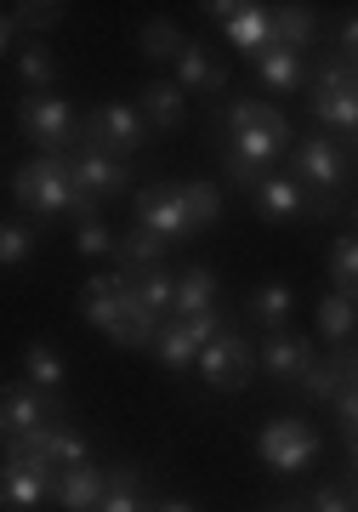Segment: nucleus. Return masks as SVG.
Masks as SVG:
<instances>
[{"label":"nucleus","mask_w":358,"mask_h":512,"mask_svg":"<svg viewBox=\"0 0 358 512\" xmlns=\"http://www.w3.org/2000/svg\"><path fill=\"white\" fill-rule=\"evenodd\" d=\"M148 348H154V359H160L165 370H188L199 359V342L188 336L182 319H160V330H154V342H148Z\"/></svg>","instance_id":"c85d7f7f"},{"label":"nucleus","mask_w":358,"mask_h":512,"mask_svg":"<svg viewBox=\"0 0 358 512\" xmlns=\"http://www.w3.org/2000/svg\"><path fill=\"white\" fill-rule=\"evenodd\" d=\"M319 359V348L307 342V336H296V330H262V348H256V365L268 370L273 382L296 387V376H302L307 365Z\"/></svg>","instance_id":"f8f14e48"},{"label":"nucleus","mask_w":358,"mask_h":512,"mask_svg":"<svg viewBox=\"0 0 358 512\" xmlns=\"http://www.w3.org/2000/svg\"><path fill=\"white\" fill-rule=\"evenodd\" d=\"M74 251L91 256V262H97V256H114V234L103 228V217H97V222H80V234H74Z\"/></svg>","instance_id":"58836bf2"},{"label":"nucleus","mask_w":358,"mask_h":512,"mask_svg":"<svg viewBox=\"0 0 358 512\" xmlns=\"http://www.w3.org/2000/svg\"><path fill=\"white\" fill-rule=\"evenodd\" d=\"M199 376H205V387H216V393H245L256 376V348L239 336V330H222V336H211L205 348H199Z\"/></svg>","instance_id":"423d86ee"},{"label":"nucleus","mask_w":358,"mask_h":512,"mask_svg":"<svg viewBox=\"0 0 358 512\" xmlns=\"http://www.w3.org/2000/svg\"><path fill=\"white\" fill-rule=\"evenodd\" d=\"M268 40L302 57L319 40V12L313 6H268Z\"/></svg>","instance_id":"a211bd4d"},{"label":"nucleus","mask_w":358,"mask_h":512,"mask_svg":"<svg viewBox=\"0 0 358 512\" xmlns=\"http://www.w3.org/2000/svg\"><path fill=\"white\" fill-rule=\"evenodd\" d=\"M256 330H290V313H296V291H290L285 279H273V285H256V296L245 302Z\"/></svg>","instance_id":"a878e982"},{"label":"nucleus","mask_w":358,"mask_h":512,"mask_svg":"<svg viewBox=\"0 0 358 512\" xmlns=\"http://www.w3.org/2000/svg\"><path fill=\"white\" fill-rule=\"evenodd\" d=\"M52 501V478L29 467H0V507L6 512H40Z\"/></svg>","instance_id":"4be33fe9"},{"label":"nucleus","mask_w":358,"mask_h":512,"mask_svg":"<svg viewBox=\"0 0 358 512\" xmlns=\"http://www.w3.org/2000/svg\"><path fill=\"white\" fill-rule=\"evenodd\" d=\"M256 456H262L268 473L296 478L319 461V433H313L302 416H273V421H262V433H256Z\"/></svg>","instance_id":"20e7f679"},{"label":"nucleus","mask_w":358,"mask_h":512,"mask_svg":"<svg viewBox=\"0 0 358 512\" xmlns=\"http://www.w3.org/2000/svg\"><path fill=\"white\" fill-rule=\"evenodd\" d=\"M353 325H358V313H353V296H319V308H313V330H319L324 342H336V348H347L353 342Z\"/></svg>","instance_id":"cd10ccee"},{"label":"nucleus","mask_w":358,"mask_h":512,"mask_svg":"<svg viewBox=\"0 0 358 512\" xmlns=\"http://www.w3.org/2000/svg\"><path fill=\"white\" fill-rule=\"evenodd\" d=\"M52 501L63 512H91L103 501V467L97 461H74V467L52 473Z\"/></svg>","instance_id":"dca6fc26"},{"label":"nucleus","mask_w":358,"mask_h":512,"mask_svg":"<svg viewBox=\"0 0 358 512\" xmlns=\"http://www.w3.org/2000/svg\"><path fill=\"white\" fill-rule=\"evenodd\" d=\"M63 416H69V399H63V393H46V387H29V382L0 387V439L52 427V421H63Z\"/></svg>","instance_id":"6e6552de"},{"label":"nucleus","mask_w":358,"mask_h":512,"mask_svg":"<svg viewBox=\"0 0 358 512\" xmlns=\"http://www.w3.org/2000/svg\"><path fill=\"white\" fill-rule=\"evenodd\" d=\"M126 285L143 296L148 313H160V319L171 313V268H165V262H160V268H148V274H137V279H126Z\"/></svg>","instance_id":"72a5a7b5"},{"label":"nucleus","mask_w":358,"mask_h":512,"mask_svg":"<svg viewBox=\"0 0 358 512\" xmlns=\"http://www.w3.org/2000/svg\"><path fill=\"white\" fill-rule=\"evenodd\" d=\"M177 200H182V217H188V234L211 228L222 217V188L216 183H177Z\"/></svg>","instance_id":"c756f323"},{"label":"nucleus","mask_w":358,"mask_h":512,"mask_svg":"<svg viewBox=\"0 0 358 512\" xmlns=\"http://www.w3.org/2000/svg\"><path fill=\"white\" fill-rule=\"evenodd\" d=\"M35 222H0V268H18L35 256Z\"/></svg>","instance_id":"f704fd0d"},{"label":"nucleus","mask_w":358,"mask_h":512,"mask_svg":"<svg viewBox=\"0 0 358 512\" xmlns=\"http://www.w3.org/2000/svg\"><path fill=\"white\" fill-rule=\"evenodd\" d=\"M302 507L307 512H358L353 507V490H347V478H341V484H319V490H307Z\"/></svg>","instance_id":"4c0bfd02"},{"label":"nucleus","mask_w":358,"mask_h":512,"mask_svg":"<svg viewBox=\"0 0 358 512\" xmlns=\"http://www.w3.org/2000/svg\"><path fill=\"white\" fill-rule=\"evenodd\" d=\"M228 40L239 46V52H262L268 46V6H256V0H233V12H228Z\"/></svg>","instance_id":"bb28decb"},{"label":"nucleus","mask_w":358,"mask_h":512,"mask_svg":"<svg viewBox=\"0 0 358 512\" xmlns=\"http://www.w3.org/2000/svg\"><path fill=\"white\" fill-rule=\"evenodd\" d=\"M205 308H216V274H211V268L194 262V268L171 274V313L188 319V313H205Z\"/></svg>","instance_id":"5701e85b"},{"label":"nucleus","mask_w":358,"mask_h":512,"mask_svg":"<svg viewBox=\"0 0 358 512\" xmlns=\"http://www.w3.org/2000/svg\"><path fill=\"white\" fill-rule=\"evenodd\" d=\"M137 103H143L137 114H143L148 131H182V126H188V97H182L171 80H148Z\"/></svg>","instance_id":"412c9836"},{"label":"nucleus","mask_w":358,"mask_h":512,"mask_svg":"<svg viewBox=\"0 0 358 512\" xmlns=\"http://www.w3.org/2000/svg\"><path fill=\"white\" fill-rule=\"evenodd\" d=\"M137 52H143V63H177L182 52V29L171 18H154L137 29Z\"/></svg>","instance_id":"2f4dec72"},{"label":"nucleus","mask_w":358,"mask_h":512,"mask_svg":"<svg viewBox=\"0 0 358 512\" xmlns=\"http://www.w3.org/2000/svg\"><path fill=\"white\" fill-rule=\"evenodd\" d=\"M165 245L160 234H148V228H131L126 239H114V262H120V279H137V274H148V268H160L165 262Z\"/></svg>","instance_id":"b1692460"},{"label":"nucleus","mask_w":358,"mask_h":512,"mask_svg":"<svg viewBox=\"0 0 358 512\" xmlns=\"http://www.w3.org/2000/svg\"><path fill=\"white\" fill-rule=\"evenodd\" d=\"M307 114L319 126H336V131H353L358 126V97H353V63H319L313 74V92H307Z\"/></svg>","instance_id":"9d476101"},{"label":"nucleus","mask_w":358,"mask_h":512,"mask_svg":"<svg viewBox=\"0 0 358 512\" xmlns=\"http://www.w3.org/2000/svg\"><path fill=\"white\" fill-rule=\"evenodd\" d=\"M91 512H154L148 473H143V467H131V461L108 467V473H103V501H97Z\"/></svg>","instance_id":"2eb2a0df"},{"label":"nucleus","mask_w":358,"mask_h":512,"mask_svg":"<svg viewBox=\"0 0 358 512\" xmlns=\"http://www.w3.org/2000/svg\"><path fill=\"white\" fill-rule=\"evenodd\" d=\"M222 126H228V160H245L256 171H273L279 154H290V143H296L290 114L262 97H233L222 109Z\"/></svg>","instance_id":"f257e3e1"},{"label":"nucleus","mask_w":358,"mask_h":512,"mask_svg":"<svg viewBox=\"0 0 358 512\" xmlns=\"http://www.w3.org/2000/svg\"><path fill=\"white\" fill-rule=\"evenodd\" d=\"M353 279H358V245H353V234H341L336 251H330V285L341 296H353Z\"/></svg>","instance_id":"c9c22d12"},{"label":"nucleus","mask_w":358,"mask_h":512,"mask_svg":"<svg viewBox=\"0 0 358 512\" xmlns=\"http://www.w3.org/2000/svg\"><path fill=\"white\" fill-rule=\"evenodd\" d=\"M18 126H23V137H29L40 154H69L74 137H80V120H74V109L57 92L23 97L18 103Z\"/></svg>","instance_id":"1a4fd4ad"},{"label":"nucleus","mask_w":358,"mask_h":512,"mask_svg":"<svg viewBox=\"0 0 358 512\" xmlns=\"http://www.w3.org/2000/svg\"><path fill=\"white\" fill-rule=\"evenodd\" d=\"M256 211L268 222H290V217H307V188H296L290 177H262L256 183Z\"/></svg>","instance_id":"393cba45"},{"label":"nucleus","mask_w":358,"mask_h":512,"mask_svg":"<svg viewBox=\"0 0 358 512\" xmlns=\"http://www.w3.org/2000/svg\"><path fill=\"white\" fill-rule=\"evenodd\" d=\"M143 137H148V126H143V114H137V103H103L80 126L74 143H86L91 154H108V160H126V154L143 148Z\"/></svg>","instance_id":"0eeeda50"},{"label":"nucleus","mask_w":358,"mask_h":512,"mask_svg":"<svg viewBox=\"0 0 358 512\" xmlns=\"http://www.w3.org/2000/svg\"><path fill=\"white\" fill-rule=\"evenodd\" d=\"M290 171H296L290 183L307 194H336L353 177V154L336 137H307V143H290Z\"/></svg>","instance_id":"39448f33"},{"label":"nucleus","mask_w":358,"mask_h":512,"mask_svg":"<svg viewBox=\"0 0 358 512\" xmlns=\"http://www.w3.org/2000/svg\"><path fill=\"white\" fill-rule=\"evenodd\" d=\"M347 382H353V348H341L336 359H313V365L296 376V387H302L307 404H330Z\"/></svg>","instance_id":"aec40b11"},{"label":"nucleus","mask_w":358,"mask_h":512,"mask_svg":"<svg viewBox=\"0 0 358 512\" xmlns=\"http://www.w3.org/2000/svg\"><path fill=\"white\" fill-rule=\"evenodd\" d=\"M0 444H6L0 467H29V473H46V478L74 467V461H91L80 427H69V421H52V427H35V433H18V439H0Z\"/></svg>","instance_id":"f03ea898"},{"label":"nucleus","mask_w":358,"mask_h":512,"mask_svg":"<svg viewBox=\"0 0 358 512\" xmlns=\"http://www.w3.org/2000/svg\"><path fill=\"white\" fill-rule=\"evenodd\" d=\"M131 217H137V228L160 234L165 245L188 239V217H182L177 183H154V188H143V194H137V205H131Z\"/></svg>","instance_id":"ddd939ff"},{"label":"nucleus","mask_w":358,"mask_h":512,"mask_svg":"<svg viewBox=\"0 0 358 512\" xmlns=\"http://www.w3.org/2000/svg\"><path fill=\"white\" fill-rule=\"evenodd\" d=\"M268 512H307L302 501H279V507H268Z\"/></svg>","instance_id":"c03bdc74"},{"label":"nucleus","mask_w":358,"mask_h":512,"mask_svg":"<svg viewBox=\"0 0 358 512\" xmlns=\"http://www.w3.org/2000/svg\"><path fill=\"white\" fill-rule=\"evenodd\" d=\"M12 194H18L23 211H35L40 222H52L69 211L74 183H69V154H35L29 165H18L12 177Z\"/></svg>","instance_id":"7ed1b4c3"},{"label":"nucleus","mask_w":358,"mask_h":512,"mask_svg":"<svg viewBox=\"0 0 358 512\" xmlns=\"http://www.w3.org/2000/svg\"><path fill=\"white\" fill-rule=\"evenodd\" d=\"M97 211H103V200H91V194H80V188H74V200H69V211H63V217H74V222H97Z\"/></svg>","instance_id":"ea45409f"},{"label":"nucleus","mask_w":358,"mask_h":512,"mask_svg":"<svg viewBox=\"0 0 358 512\" xmlns=\"http://www.w3.org/2000/svg\"><path fill=\"white\" fill-rule=\"evenodd\" d=\"M251 63H256V74H262V86L279 92V97H290V92L307 86V57L285 52V46H273V40L262 46V52H251Z\"/></svg>","instance_id":"6ab92c4d"},{"label":"nucleus","mask_w":358,"mask_h":512,"mask_svg":"<svg viewBox=\"0 0 358 512\" xmlns=\"http://www.w3.org/2000/svg\"><path fill=\"white\" fill-rule=\"evenodd\" d=\"M154 512H199V507H188V501H154Z\"/></svg>","instance_id":"37998d69"},{"label":"nucleus","mask_w":358,"mask_h":512,"mask_svg":"<svg viewBox=\"0 0 358 512\" xmlns=\"http://www.w3.org/2000/svg\"><path fill=\"white\" fill-rule=\"evenodd\" d=\"M23 382L57 393V387H63V353L46 348V342H29V348H23Z\"/></svg>","instance_id":"473e14b6"},{"label":"nucleus","mask_w":358,"mask_h":512,"mask_svg":"<svg viewBox=\"0 0 358 512\" xmlns=\"http://www.w3.org/2000/svg\"><path fill=\"white\" fill-rule=\"evenodd\" d=\"M182 97L188 92H228V69L216 63L199 40H182V52H177V80H171Z\"/></svg>","instance_id":"f3484780"},{"label":"nucleus","mask_w":358,"mask_h":512,"mask_svg":"<svg viewBox=\"0 0 358 512\" xmlns=\"http://www.w3.org/2000/svg\"><path fill=\"white\" fill-rule=\"evenodd\" d=\"M57 69H63V63H57V57H52V46H40V40L18 52V80L29 86V97L52 92V86H57Z\"/></svg>","instance_id":"7c9ffc66"},{"label":"nucleus","mask_w":358,"mask_h":512,"mask_svg":"<svg viewBox=\"0 0 358 512\" xmlns=\"http://www.w3.org/2000/svg\"><path fill=\"white\" fill-rule=\"evenodd\" d=\"M80 319L97 325L108 342H120V348H143V342H137V330L126 325V308H120V274L86 279V291H80Z\"/></svg>","instance_id":"9b49d317"},{"label":"nucleus","mask_w":358,"mask_h":512,"mask_svg":"<svg viewBox=\"0 0 358 512\" xmlns=\"http://www.w3.org/2000/svg\"><path fill=\"white\" fill-rule=\"evenodd\" d=\"M336 40H341V63H353V46H358V23H353V18H341V35H336Z\"/></svg>","instance_id":"a19ab883"},{"label":"nucleus","mask_w":358,"mask_h":512,"mask_svg":"<svg viewBox=\"0 0 358 512\" xmlns=\"http://www.w3.org/2000/svg\"><path fill=\"white\" fill-rule=\"evenodd\" d=\"M63 12L69 6H57V0H23V6H12L6 18L18 23V29H57L63 23Z\"/></svg>","instance_id":"e433bc0d"},{"label":"nucleus","mask_w":358,"mask_h":512,"mask_svg":"<svg viewBox=\"0 0 358 512\" xmlns=\"http://www.w3.org/2000/svg\"><path fill=\"white\" fill-rule=\"evenodd\" d=\"M18 35H23V29L6 18V12H0V52H12V46H18Z\"/></svg>","instance_id":"79ce46f5"},{"label":"nucleus","mask_w":358,"mask_h":512,"mask_svg":"<svg viewBox=\"0 0 358 512\" xmlns=\"http://www.w3.org/2000/svg\"><path fill=\"white\" fill-rule=\"evenodd\" d=\"M69 183L91 200H108V194H126L131 188V165L126 160H108V154H69Z\"/></svg>","instance_id":"4468645a"}]
</instances>
